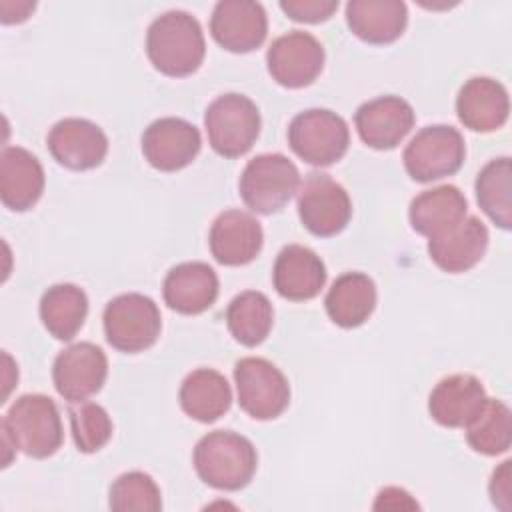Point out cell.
<instances>
[{"instance_id":"1","label":"cell","mask_w":512,"mask_h":512,"mask_svg":"<svg viewBox=\"0 0 512 512\" xmlns=\"http://www.w3.org/2000/svg\"><path fill=\"white\" fill-rule=\"evenodd\" d=\"M146 54L152 66L170 78L194 74L206 54L200 22L186 10H168L154 18L146 32Z\"/></svg>"},{"instance_id":"2","label":"cell","mask_w":512,"mask_h":512,"mask_svg":"<svg viewBox=\"0 0 512 512\" xmlns=\"http://www.w3.org/2000/svg\"><path fill=\"white\" fill-rule=\"evenodd\" d=\"M194 468L210 488L236 492L250 484L258 466L254 444L232 430H212L194 446Z\"/></svg>"},{"instance_id":"3","label":"cell","mask_w":512,"mask_h":512,"mask_svg":"<svg viewBox=\"0 0 512 512\" xmlns=\"http://www.w3.org/2000/svg\"><path fill=\"white\" fill-rule=\"evenodd\" d=\"M2 438L32 458H48L64 440L56 402L46 394H22L2 418Z\"/></svg>"},{"instance_id":"4","label":"cell","mask_w":512,"mask_h":512,"mask_svg":"<svg viewBox=\"0 0 512 512\" xmlns=\"http://www.w3.org/2000/svg\"><path fill=\"white\" fill-rule=\"evenodd\" d=\"M258 106L244 94L228 92L212 100L204 112V128L212 150L224 158L244 156L260 134Z\"/></svg>"},{"instance_id":"5","label":"cell","mask_w":512,"mask_h":512,"mask_svg":"<svg viewBox=\"0 0 512 512\" xmlns=\"http://www.w3.org/2000/svg\"><path fill=\"white\" fill-rule=\"evenodd\" d=\"M300 174L296 164L280 154H258L244 166L238 192L242 202L256 214H274L282 210L298 192Z\"/></svg>"},{"instance_id":"6","label":"cell","mask_w":512,"mask_h":512,"mask_svg":"<svg viewBox=\"0 0 512 512\" xmlns=\"http://www.w3.org/2000/svg\"><path fill=\"white\" fill-rule=\"evenodd\" d=\"M102 324L106 340L114 350L136 354L154 346L162 330V316L150 296L126 292L106 304Z\"/></svg>"},{"instance_id":"7","label":"cell","mask_w":512,"mask_h":512,"mask_svg":"<svg viewBox=\"0 0 512 512\" xmlns=\"http://www.w3.org/2000/svg\"><path fill=\"white\" fill-rule=\"evenodd\" d=\"M464 158V136L448 124H432L418 130L402 152L408 176L422 184L456 174Z\"/></svg>"},{"instance_id":"8","label":"cell","mask_w":512,"mask_h":512,"mask_svg":"<svg viewBox=\"0 0 512 512\" xmlns=\"http://www.w3.org/2000/svg\"><path fill=\"white\" fill-rule=\"evenodd\" d=\"M292 152L312 166H332L344 158L350 144L346 120L328 108H308L288 126Z\"/></svg>"},{"instance_id":"9","label":"cell","mask_w":512,"mask_h":512,"mask_svg":"<svg viewBox=\"0 0 512 512\" xmlns=\"http://www.w3.org/2000/svg\"><path fill=\"white\" fill-rule=\"evenodd\" d=\"M234 382L240 408L254 420H274L290 404L286 376L266 358H240L234 364Z\"/></svg>"},{"instance_id":"10","label":"cell","mask_w":512,"mask_h":512,"mask_svg":"<svg viewBox=\"0 0 512 512\" xmlns=\"http://www.w3.org/2000/svg\"><path fill=\"white\" fill-rule=\"evenodd\" d=\"M296 206L302 226L320 238L340 234L352 216L348 192L326 172L306 174L298 190Z\"/></svg>"},{"instance_id":"11","label":"cell","mask_w":512,"mask_h":512,"mask_svg":"<svg viewBox=\"0 0 512 512\" xmlns=\"http://www.w3.org/2000/svg\"><path fill=\"white\" fill-rule=\"evenodd\" d=\"M324 58V46L316 36L304 30H290L270 44L266 66L280 86L304 88L320 76Z\"/></svg>"},{"instance_id":"12","label":"cell","mask_w":512,"mask_h":512,"mask_svg":"<svg viewBox=\"0 0 512 512\" xmlns=\"http://www.w3.org/2000/svg\"><path fill=\"white\" fill-rule=\"evenodd\" d=\"M108 376V358L92 342L66 346L52 364V382L56 392L68 402H84L98 394Z\"/></svg>"},{"instance_id":"13","label":"cell","mask_w":512,"mask_h":512,"mask_svg":"<svg viewBox=\"0 0 512 512\" xmlns=\"http://www.w3.org/2000/svg\"><path fill=\"white\" fill-rule=\"evenodd\" d=\"M202 148L200 132L184 118L164 116L148 124L142 134V154L160 172H176L194 162Z\"/></svg>"},{"instance_id":"14","label":"cell","mask_w":512,"mask_h":512,"mask_svg":"<svg viewBox=\"0 0 512 512\" xmlns=\"http://www.w3.org/2000/svg\"><path fill=\"white\" fill-rule=\"evenodd\" d=\"M210 34L228 52H252L266 40V10L252 0H220L210 16Z\"/></svg>"},{"instance_id":"15","label":"cell","mask_w":512,"mask_h":512,"mask_svg":"<svg viewBox=\"0 0 512 512\" xmlns=\"http://www.w3.org/2000/svg\"><path fill=\"white\" fill-rule=\"evenodd\" d=\"M46 144L60 166L76 172L100 166L108 154L104 130L86 118L58 120L50 128Z\"/></svg>"},{"instance_id":"16","label":"cell","mask_w":512,"mask_h":512,"mask_svg":"<svg viewBox=\"0 0 512 512\" xmlns=\"http://www.w3.org/2000/svg\"><path fill=\"white\" fill-rule=\"evenodd\" d=\"M412 106L394 94L372 98L354 112V126L360 140L374 150L396 148L414 126Z\"/></svg>"},{"instance_id":"17","label":"cell","mask_w":512,"mask_h":512,"mask_svg":"<svg viewBox=\"0 0 512 512\" xmlns=\"http://www.w3.org/2000/svg\"><path fill=\"white\" fill-rule=\"evenodd\" d=\"M208 244L216 262L224 266H244L260 254L264 232L252 214L244 210H224L210 226Z\"/></svg>"},{"instance_id":"18","label":"cell","mask_w":512,"mask_h":512,"mask_svg":"<svg viewBox=\"0 0 512 512\" xmlns=\"http://www.w3.org/2000/svg\"><path fill=\"white\" fill-rule=\"evenodd\" d=\"M456 114L472 132H494L508 120V90L490 76H474L458 90Z\"/></svg>"},{"instance_id":"19","label":"cell","mask_w":512,"mask_h":512,"mask_svg":"<svg viewBox=\"0 0 512 512\" xmlns=\"http://www.w3.org/2000/svg\"><path fill=\"white\" fill-rule=\"evenodd\" d=\"M272 284L286 300H312L326 284V266L314 250L302 244H288L274 260Z\"/></svg>"},{"instance_id":"20","label":"cell","mask_w":512,"mask_h":512,"mask_svg":"<svg viewBox=\"0 0 512 512\" xmlns=\"http://www.w3.org/2000/svg\"><path fill=\"white\" fill-rule=\"evenodd\" d=\"M162 294L170 310L184 316L202 314L218 298V274L206 262L176 264L164 278Z\"/></svg>"},{"instance_id":"21","label":"cell","mask_w":512,"mask_h":512,"mask_svg":"<svg viewBox=\"0 0 512 512\" xmlns=\"http://www.w3.org/2000/svg\"><path fill=\"white\" fill-rule=\"evenodd\" d=\"M486 398V390L474 374H450L432 388L428 412L444 428H466Z\"/></svg>"},{"instance_id":"22","label":"cell","mask_w":512,"mask_h":512,"mask_svg":"<svg viewBox=\"0 0 512 512\" xmlns=\"http://www.w3.org/2000/svg\"><path fill=\"white\" fill-rule=\"evenodd\" d=\"M46 184L40 160L26 148L8 146L0 154V200L14 212L30 210Z\"/></svg>"},{"instance_id":"23","label":"cell","mask_w":512,"mask_h":512,"mask_svg":"<svg viewBox=\"0 0 512 512\" xmlns=\"http://www.w3.org/2000/svg\"><path fill=\"white\" fill-rule=\"evenodd\" d=\"M488 248V228L478 216H466L448 232L428 240L430 260L444 272L460 274L474 268Z\"/></svg>"},{"instance_id":"24","label":"cell","mask_w":512,"mask_h":512,"mask_svg":"<svg viewBox=\"0 0 512 512\" xmlns=\"http://www.w3.org/2000/svg\"><path fill=\"white\" fill-rule=\"evenodd\" d=\"M468 214V200L460 188L452 184L434 186L412 198L408 208L410 226L414 232L436 238L456 224H460Z\"/></svg>"},{"instance_id":"25","label":"cell","mask_w":512,"mask_h":512,"mask_svg":"<svg viewBox=\"0 0 512 512\" xmlns=\"http://www.w3.org/2000/svg\"><path fill=\"white\" fill-rule=\"evenodd\" d=\"M346 24L354 36L368 44H390L404 34L408 8L402 0H350Z\"/></svg>"},{"instance_id":"26","label":"cell","mask_w":512,"mask_h":512,"mask_svg":"<svg viewBox=\"0 0 512 512\" xmlns=\"http://www.w3.org/2000/svg\"><path fill=\"white\" fill-rule=\"evenodd\" d=\"M376 300V284L368 274L344 272L332 282L324 298V308L336 326L358 328L372 316Z\"/></svg>"},{"instance_id":"27","label":"cell","mask_w":512,"mask_h":512,"mask_svg":"<svg viewBox=\"0 0 512 512\" xmlns=\"http://www.w3.org/2000/svg\"><path fill=\"white\" fill-rule=\"evenodd\" d=\"M178 402L186 416L210 424L230 410L232 390L218 370L196 368L182 380Z\"/></svg>"},{"instance_id":"28","label":"cell","mask_w":512,"mask_h":512,"mask_svg":"<svg viewBox=\"0 0 512 512\" xmlns=\"http://www.w3.org/2000/svg\"><path fill=\"white\" fill-rule=\"evenodd\" d=\"M40 320L56 340H72L88 316L86 292L70 282L50 286L40 298Z\"/></svg>"},{"instance_id":"29","label":"cell","mask_w":512,"mask_h":512,"mask_svg":"<svg viewBox=\"0 0 512 512\" xmlns=\"http://www.w3.org/2000/svg\"><path fill=\"white\" fill-rule=\"evenodd\" d=\"M274 322V308L266 294L258 290H244L234 296L226 308V324L230 334L242 346L262 344Z\"/></svg>"},{"instance_id":"30","label":"cell","mask_w":512,"mask_h":512,"mask_svg":"<svg viewBox=\"0 0 512 512\" xmlns=\"http://www.w3.org/2000/svg\"><path fill=\"white\" fill-rule=\"evenodd\" d=\"M512 164L508 156L490 160L476 176L474 192L480 210L502 230L512 226Z\"/></svg>"},{"instance_id":"31","label":"cell","mask_w":512,"mask_h":512,"mask_svg":"<svg viewBox=\"0 0 512 512\" xmlns=\"http://www.w3.org/2000/svg\"><path fill=\"white\" fill-rule=\"evenodd\" d=\"M466 440L470 448L484 456H498L508 452L512 442L510 408L496 398H486L480 412L468 422Z\"/></svg>"},{"instance_id":"32","label":"cell","mask_w":512,"mask_h":512,"mask_svg":"<svg viewBox=\"0 0 512 512\" xmlns=\"http://www.w3.org/2000/svg\"><path fill=\"white\" fill-rule=\"evenodd\" d=\"M108 506L116 512H158L162 510V494L150 474L132 470L112 482Z\"/></svg>"},{"instance_id":"33","label":"cell","mask_w":512,"mask_h":512,"mask_svg":"<svg viewBox=\"0 0 512 512\" xmlns=\"http://www.w3.org/2000/svg\"><path fill=\"white\" fill-rule=\"evenodd\" d=\"M74 444L84 454L102 450L112 438V420L96 402H78L68 410Z\"/></svg>"},{"instance_id":"34","label":"cell","mask_w":512,"mask_h":512,"mask_svg":"<svg viewBox=\"0 0 512 512\" xmlns=\"http://www.w3.org/2000/svg\"><path fill=\"white\" fill-rule=\"evenodd\" d=\"M280 8L294 22L318 24L338 10V0H282Z\"/></svg>"},{"instance_id":"35","label":"cell","mask_w":512,"mask_h":512,"mask_svg":"<svg viewBox=\"0 0 512 512\" xmlns=\"http://www.w3.org/2000/svg\"><path fill=\"white\" fill-rule=\"evenodd\" d=\"M510 460H504L490 478V498L492 504L502 508V510H510Z\"/></svg>"},{"instance_id":"36","label":"cell","mask_w":512,"mask_h":512,"mask_svg":"<svg viewBox=\"0 0 512 512\" xmlns=\"http://www.w3.org/2000/svg\"><path fill=\"white\" fill-rule=\"evenodd\" d=\"M372 508L374 510H406V508H418V502L406 490L398 486H386L378 492Z\"/></svg>"}]
</instances>
